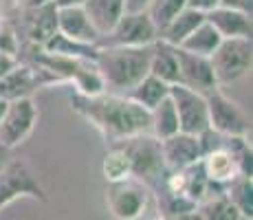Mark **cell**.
Instances as JSON below:
<instances>
[{
  "label": "cell",
  "mask_w": 253,
  "mask_h": 220,
  "mask_svg": "<svg viewBox=\"0 0 253 220\" xmlns=\"http://www.w3.org/2000/svg\"><path fill=\"white\" fill-rule=\"evenodd\" d=\"M169 99L178 117V130L198 134L209 126L207 119V99L203 92L192 90L183 84H169Z\"/></svg>",
  "instance_id": "8fae6325"
},
{
  "label": "cell",
  "mask_w": 253,
  "mask_h": 220,
  "mask_svg": "<svg viewBox=\"0 0 253 220\" xmlns=\"http://www.w3.org/2000/svg\"><path fill=\"white\" fill-rule=\"evenodd\" d=\"M126 95L132 101H137L139 106H143L145 110H152L159 101L169 95V84H165L163 80H159V77L148 73V75H145L139 84H134Z\"/></svg>",
  "instance_id": "603a6c76"
},
{
  "label": "cell",
  "mask_w": 253,
  "mask_h": 220,
  "mask_svg": "<svg viewBox=\"0 0 253 220\" xmlns=\"http://www.w3.org/2000/svg\"><path fill=\"white\" fill-rule=\"evenodd\" d=\"M82 7L99 36L108 33L124 16V0H86Z\"/></svg>",
  "instance_id": "d6986e66"
},
{
  "label": "cell",
  "mask_w": 253,
  "mask_h": 220,
  "mask_svg": "<svg viewBox=\"0 0 253 220\" xmlns=\"http://www.w3.org/2000/svg\"><path fill=\"white\" fill-rule=\"evenodd\" d=\"M4 108H7V101L0 99V119H2V115H4Z\"/></svg>",
  "instance_id": "8d00e7d4"
},
{
  "label": "cell",
  "mask_w": 253,
  "mask_h": 220,
  "mask_svg": "<svg viewBox=\"0 0 253 220\" xmlns=\"http://www.w3.org/2000/svg\"><path fill=\"white\" fill-rule=\"evenodd\" d=\"M71 110L99 130L108 145L139 132H150V110L128 95H110L106 90L99 95L73 92Z\"/></svg>",
  "instance_id": "6da1fadb"
},
{
  "label": "cell",
  "mask_w": 253,
  "mask_h": 220,
  "mask_svg": "<svg viewBox=\"0 0 253 220\" xmlns=\"http://www.w3.org/2000/svg\"><path fill=\"white\" fill-rule=\"evenodd\" d=\"M33 90H38V82L31 64L27 62H18L7 75L0 77V99L4 101L33 95Z\"/></svg>",
  "instance_id": "2e32d148"
},
{
  "label": "cell",
  "mask_w": 253,
  "mask_h": 220,
  "mask_svg": "<svg viewBox=\"0 0 253 220\" xmlns=\"http://www.w3.org/2000/svg\"><path fill=\"white\" fill-rule=\"evenodd\" d=\"M36 198L46 200V192L42 187L38 174L33 168L22 159H11L0 170V212L7 205H11L18 198Z\"/></svg>",
  "instance_id": "5b68a950"
},
{
  "label": "cell",
  "mask_w": 253,
  "mask_h": 220,
  "mask_svg": "<svg viewBox=\"0 0 253 220\" xmlns=\"http://www.w3.org/2000/svg\"><path fill=\"white\" fill-rule=\"evenodd\" d=\"M38 117L40 112H38V106L31 99V95L7 101L4 115L0 119V143H4L11 150L24 143L36 128Z\"/></svg>",
  "instance_id": "ba28073f"
},
{
  "label": "cell",
  "mask_w": 253,
  "mask_h": 220,
  "mask_svg": "<svg viewBox=\"0 0 253 220\" xmlns=\"http://www.w3.org/2000/svg\"><path fill=\"white\" fill-rule=\"evenodd\" d=\"M161 152L168 170H183L194 165L196 161L203 159L201 143H198V134H189V132H174L172 136L161 139Z\"/></svg>",
  "instance_id": "4fadbf2b"
},
{
  "label": "cell",
  "mask_w": 253,
  "mask_h": 220,
  "mask_svg": "<svg viewBox=\"0 0 253 220\" xmlns=\"http://www.w3.org/2000/svg\"><path fill=\"white\" fill-rule=\"evenodd\" d=\"M150 132L157 136L159 141L165 136H172L174 132H178V117L176 108H174L169 95L161 99L152 110H150Z\"/></svg>",
  "instance_id": "d4e9b609"
},
{
  "label": "cell",
  "mask_w": 253,
  "mask_h": 220,
  "mask_svg": "<svg viewBox=\"0 0 253 220\" xmlns=\"http://www.w3.org/2000/svg\"><path fill=\"white\" fill-rule=\"evenodd\" d=\"M227 198L236 205V209L242 214V218H253V183L251 176L236 174L229 183L225 185Z\"/></svg>",
  "instance_id": "4316f807"
},
{
  "label": "cell",
  "mask_w": 253,
  "mask_h": 220,
  "mask_svg": "<svg viewBox=\"0 0 253 220\" xmlns=\"http://www.w3.org/2000/svg\"><path fill=\"white\" fill-rule=\"evenodd\" d=\"M51 2L55 4L57 9H62V7H82L86 0H51Z\"/></svg>",
  "instance_id": "d590c367"
},
{
  "label": "cell",
  "mask_w": 253,
  "mask_h": 220,
  "mask_svg": "<svg viewBox=\"0 0 253 220\" xmlns=\"http://www.w3.org/2000/svg\"><path fill=\"white\" fill-rule=\"evenodd\" d=\"M205 20L220 33V38H251L253 20L249 13L227 7H213L205 11Z\"/></svg>",
  "instance_id": "5bb4252c"
},
{
  "label": "cell",
  "mask_w": 253,
  "mask_h": 220,
  "mask_svg": "<svg viewBox=\"0 0 253 220\" xmlns=\"http://www.w3.org/2000/svg\"><path fill=\"white\" fill-rule=\"evenodd\" d=\"M152 196L148 185H143L137 178H124L108 183L106 192V205L108 214L117 220H134L141 218L148 209V200Z\"/></svg>",
  "instance_id": "8992f818"
},
{
  "label": "cell",
  "mask_w": 253,
  "mask_h": 220,
  "mask_svg": "<svg viewBox=\"0 0 253 220\" xmlns=\"http://www.w3.org/2000/svg\"><path fill=\"white\" fill-rule=\"evenodd\" d=\"M152 194L157 196L159 218H194L196 203H194L189 196H185L181 192L165 189V187L154 189Z\"/></svg>",
  "instance_id": "ffe728a7"
},
{
  "label": "cell",
  "mask_w": 253,
  "mask_h": 220,
  "mask_svg": "<svg viewBox=\"0 0 253 220\" xmlns=\"http://www.w3.org/2000/svg\"><path fill=\"white\" fill-rule=\"evenodd\" d=\"M150 53H152V44L99 48L95 64L106 84V90L110 88L126 95L134 84H139L150 71Z\"/></svg>",
  "instance_id": "7a4b0ae2"
},
{
  "label": "cell",
  "mask_w": 253,
  "mask_h": 220,
  "mask_svg": "<svg viewBox=\"0 0 253 220\" xmlns=\"http://www.w3.org/2000/svg\"><path fill=\"white\" fill-rule=\"evenodd\" d=\"M201 163H203V170H205L207 178L218 185H227L233 176L238 174V165L227 148H218V150H211V152L203 154Z\"/></svg>",
  "instance_id": "44dd1931"
},
{
  "label": "cell",
  "mask_w": 253,
  "mask_h": 220,
  "mask_svg": "<svg viewBox=\"0 0 253 220\" xmlns=\"http://www.w3.org/2000/svg\"><path fill=\"white\" fill-rule=\"evenodd\" d=\"M18 57L16 55H11V53H4V51H0V77L2 75H7L9 71H11L13 66L18 64Z\"/></svg>",
  "instance_id": "1f68e13d"
},
{
  "label": "cell",
  "mask_w": 253,
  "mask_h": 220,
  "mask_svg": "<svg viewBox=\"0 0 253 220\" xmlns=\"http://www.w3.org/2000/svg\"><path fill=\"white\" fill-rule=\"evenodd\" d=\"M150 75L163 80L165 84H178V60H176V46L169 42L157 40L152 42V53H150Z\"/></svg>",
  "instance_id": "e0dca14e"
},
{
  "label": "cell",
  "mask_w": 253,
  "mask_h": 220,
  "mask_svg": "<svg viewBox=\"0 0 253 220\" xmlns=\"http://www.w3.org/2000/svg\"><path fill=\"white\" fill-rule=\"evenodd\" d=\"M183 7H187V0H150V4L145 7V13L157 27V31H161Z\"/></svg>",
  "instance_id": "f1b7e54d"
},
{
  "label": "cell",
  "mask_w": 253,
  "mask_h": 220,
  "mask_svg": "<svg viewBox=\"0 0 253 220\" xmlns=\"http://www.w3.org/2000/svg\"><path fill=\"white\" fill-rule=\"evenodd\" d=\"M218 86L231 84L245 77L253 64V44L251 38H222L216 51L209 55Z\"/></svg>",
  "instance_id": "277c9868"
},
{
  "label": "cell",
  "mask_w": 253,
  "mask_h": 220,
  "mask_svg": "<svg viewBox=\"0 0 253 220\" xmlns=\"http://www.w3.org/2000/svg\"><path fill=\"white\" fill-rule=\"evenodd\" d=\"M148 4H150V0H124V11H128V13L145 11Z\"/></svg>",
  "instance_id": "d6a6232c"
},
{
  "label": "cell",
  "mask_w": 253,
  "mask_h": 220,
  "mask_svg": "<svg viewBox=\"0 0 253 220\" xmlns=\"http://www.w3.org/2000/svg\"><path fill=\"white\" fill-rule=\"evenodd\" d=\"M205 99H207L209 128L218 130L220 134H249V128H251L249 117L218 86L207 92Z\"/></svg>",
  "instance_id": "30bf717a"
},
{
  "label": "cell",
  "mask_w": 253,
  "mask_h": 220,
  "mask_svg": "<svg viewBox=\"0 0 253 220\" xmlns=\"http://www.w3.org/2000/svg\"><path fill=\"white\" fill-rule=\"evenodd\" d=\"M11 159H13V150L7 148L4 143H0V170H2Z\"/></svg>",
  "instance_id": "e575fe53"
},
{
  "label": "cell",
  "mask_w": 253,
  "mask_h": 220,
  "mask_svg": "<svg viewBox=\"0 0 253 220\" xmlns=\"http://www.w3.org/2000/svg\"><path fill=\"white\" fill-rule=\"evenodd\" d=\"M157 38H159V31L145 11H137V13L124 11V16L117 20L115 27L110 29L108 33L99 36V40L95 44L99 48H104V46H143V44H152Z\"/></svg>",
  "instance_id": "9c48e42d"
},
{
  "label": "cell",
  "mask_w": 253,
  "mask_h": 220,
  "mask_svg": "<svg viewBox=\"0 0 253 220\" xmlns=\"http://www.w3.org/2000/svg\"><path fill=\"white\" fill-rule=\"evenodd\" d=\"M203 20H205V11L194 9V7H183L181 11L159 31V38L165 42H169V44H174V46H178V44H181Z\"/></svg>",
  "instance_id": "ac0fdd59"
},
{
  "label": "cell",
  "mask_w": 253,
  "mask_h": 220,
  "mask_svg": "<svg viewBox=\"0 0 253 220\" xmlns=\"http://www.w3.org/2000/svg\"><path fill=\"white\" fill-rule=\"evenodd\" d=\"M176 60H178V84L203 92V95H207L209 90H213L218 86L209 57L176 46Z\"/></svg>",
  "instance_id": "7c38bea8"
},
{
  "label": "cell",
  "mask_w": 253,
  "mask_h": 220,
  "mask_svg": "<svg viewBox=\"0 0 253 220\" xmlns=\"http://www.w3.org/2000/svg\"><path fill=\"white\" fill-rule=\"evenodd\" d=\"M101 174H104V178L108 183L132 176V172H130V159L119 143H110V150L106 152L104 161H101Z\"/></svg>",
  "instance_id": "83f0119b"
},
{
  "label": "cell",
  "mask_w": 253,
  "mask_h": 220,
  "mask_svg": "<svg viewBox=\"0 0 253 220\" xmlns=\"http://www.w3.org/2000/svg\"><path fill=\"white\" fill-rule=\"evenodd\" d=\"M187 7L201 9V11H209V9L218 7V0H187Z\"/></svg>",
  "instance_id": "836d02e7"
},
{
  "label": "cell",
  "mask_w": 253,
  "mask_h": 220,
  "mask_svg": "<svg viewBox=\"0 0 253 220\" xmlns=\"http://www.w3.org/2000/svg\"><path fill=\"white\" fill-rule=\"evenodd\" d=\"M57 31L80 42L95 44L99 40V33L92 27V22L86 16L84 7H62L57 9Z\"/></svg>",
  "instance_id": "9a60e30c"
},
{
  "label": "cell",
  "mask_w": 253,
  "mask_h": 220,
  "mask_svg": "<svg viewBox=\"0 0 253 220\" xmlns=\"http://www.w3.org/2000/svg\"><path fill=\"white\" fill-rule=\"evenodd\" d=\"M20 44L42 46L57 31V7L48 0L38 7H16V16L11 18Z\"/></svg>",
  "instance_id": "52a82bcc"
},
{
  "label": "cell",
  "mask_w": 253,
  "mask_h": 220,
  "mask_svg": "<svg viewBox=\"0 0 253 220\" xmlns=\"http://www.w3.org/2000/svg\"><path fill=\"white\" fill-rule=\"evenodd\" d=\"M194 218H205V220H242V214L236 209V205L227 198L225 192L211 194V196L203 198L196 205Z\"/></svg>",
  "instance_id": "cb8c5ba5"
},
{
  "label": "cell",
  "mask_w": 253,
  "mask_h": 220,
  "mask_svg": "<svg viewBox=\"0 0 253 220\" xmlns=\"http://www.w3.org/2000/svg\"><path fill=\"white\" fill-rule=\"evenodd\" d=\"M18 48H20V38H18L11 18L0 16V51L18 57Z\"/></svg>",
  "instance_id": "f546056e"
},
{
  "label": "cell",
  "mask_w": 253,
  "mask_h": 220,
  "mask_svg": "<svg viewBox=\"0 0 253 220\" xmlns=\"http://www.w3.org/2000/svg\"><path fill=\"white\" fill-rule=\"evenodd\" d=\"M220 40H222L220 33H218L207 20H203L181 44H178V46L185 48V51H192V53H198V55L209 57L213 51H216V46L220 44Z\"/></svg>",
  "instance_id": "484cf974"
},
{
  "label": "cell",
  "mask_w": 253,
  "mask_h": 220,
  "mask_svg": "<svg viewBox=\"0 0 253 220\" xmlns=\"http://www.w3.org/2000/svg\"><path fill=\"white\" fill-rule=\"evenodd\" d=\"M218 7L236 9V11H242V13L253 16V0H218Z\"/></svg>",
  "instance_id": "4dcf8cb0"
},
{
  "label": "cell",
  "mask_w": 253,
  "mask_h": 220,
  "mask_svg": "<svg viewBox=\"0 0 253 220\" xmlns=\"http://www.w3.org/2000/svg\"><path fill=\"white\" fill-rule=\"evenodd\" d=\"M42 48L48 53H57V55H66V57H82V60H97V44L90 42H80V40H73V38L64 36V33L55 31L48 40L42 44Z\"/></svg>",
  "instance_id": "7402d4cb"
},
{
  "label": "cell",
  "mask_w": 253,
  "mask_h": 220,
  "mask_svg": "<svg viewBox=\"0 0 253 220\" xmlns=\"http://www.w3.org/2000/svg\"><path fill=\"white\" fill-rule=\"evenodd\" d=\"M117 143L128 154L132 178L148 185L150 192L157 189L161 185L165 172H168L165 161H163V152H161V141L152 132H139V134L126 136V139L117 141Z\"/></svg>",
  "instance_id": "3957f363"
}]
</instances>
